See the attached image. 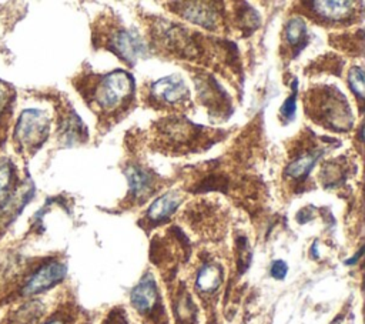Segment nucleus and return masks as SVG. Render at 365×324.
Instances as JSON below:
<instances>
[{"label": "nucleus", "instance_id": "f257e3e1", "mask_svg": "<svg viewBox=\"0 0 365 324\" xmlns=\"http://www.w3.org/2000/svg\"><path fill=\"white\" fill-rule=\"evenodd\" d=\"M77 88L88 106L98 114L100 123H117L135 98L134 77L125 70L90 76Z\"/></svg>", "mask_w": 365, "mask_h": 324}, {"label": "nucleus", "instance_id": "a211bd4d", "mask_svg": "<svg viewBox=\"0 0 365 324\" xmlns=\"http://www.w3.org/2000/svg\"><path fill=\"white\" fill-rule=\"evenodd\" d=\"M13 183H14V167L9 160L1 158L0 160V203L6 201L7 196L11 191Z\"/></svg>", "mask_w": 365, "mask_h": 324}, {"label": "nucleus", "instance_id": "20e7f679", "mask_svg": "<svg viewBox=\"0 0 365 324\" xmlns=\"http://www.w3.org/2000/svg\"><path fill=\"white\" fill-rule=\"evenodd\" d=\"M50 131V117L47 113L30 108L24 110L16 123L14 128V143L19 146L20 151L29 154L34 153L48 137Z\"/></svg>", "mask_w": 365, "mask_h": 324}, {"label": "nucleus", "instance_id": "412c9836", "mask_svg": "<svg viewBox=\"0 0 365 324\" xmlns=\"http://www.w3.org/2000/svg\"><path fill=\"white\" fill-rule=\"evenodd\" d=\"M271 277L275 280H284L288 273V265L284 260H275L271 264Z\"/></svg>", "mask_w": 365, "mask_h": 324}, {"label": "nucleus", "instance_id": "4468645a", "mask_svg": "<svg viewBox=\"0 0 365 324\" xmlns=\"http://www.w3.org/2000/svg\"><path fill=\"white\" fill-rule=\"evenodd\" d=\"M181 203H182V196L178 191L170 190L164 193L163 196L155 198L148 207L147 221L150 224H160L163 221H167L175 213V210L180 207Z\"/></svg>", "mask_w": 365, "mask_h": 324}, {"label": "nucleus", "instance_id": "39448f33", "mask_svg": "<svg viewBox=\"0 0 365 324\" xmlns=\"http://www.w3.org/2000/svg\"><path fill=\"white\" fill-rule=\"evenodd\" d=\"M150 106L157 108H185L191 104L190 90L185 81L178 76H167L150 86L148 90Z\"/></svg>", "mask_w": 365, "mask_h": 324}, {"label": "nucleus", "instance_id": "9b49d317", "mask_svg": "<svg viewBox=\"0 0 365 324\" xmlns=\"http://www.w3.org/2000/svg\"><path fill=\"white\" fill-rule=\"evenodd\" d=\"M125 177L128 183V197L134 203H144L145 198H150L155 193L157 177L151 170L140 164H130L125 167Z\"/></svg>", "mask_w": 365, "mask_h": 324}, {"label": "nucleus", "instance_id": "9d476101", "mask_svg": "<svg viewBox=\"0 0 365 324\" xmlns=\"http://www.w3.org/2000/svg\"><path fill=\"white\" fill-rule=\"evenodd\" d=\"M66 273L67 268L60 261H50L47 264H43L29 277L21 291L24 295L40 294L58 284L66 277Z\"/></svg>", "mask_w": 365, "mask_h": 324}, {"label": "nucleus", "instance_id": "1a4fd4ad", "mask_svg": "<svg viewBox=\"0 0 365 324\" xmlns=\"http://www.w3.org/2000/svg\"><path fill=\"white\" fill-rule=\"evenodd\" d=\"M180 6L178 13L185 20L192 21L210 31H217L222 24V17L220 9H217V3H175Z\"/></svg>", "mask_w": 365, "mask_h": 324}, {"label": "nucleus", "instance_id": "0eeeda50", "mask_svg": "<svg viewBox=\"0 0 365 324\" xmlns=\"http://www.w3.org/2000/svg\"><path fill=\"white\" fill-rule=\"evenodd\" d=\"M195 84L198 90V98L204 106L208 107L210 113L214 111L217 117H227L231 114L230 97L212 76L201 73L195 76Z\"/></svg>", "mask_w": 365, "mask_h": 324}, {"label": "nucleus", "instance_id": "7ed1b4c3", "mask_svg": "<svg viewBox=\"0 0 365 324\" xmlns=\"http://www.w3.org/2000/svg\"><path fill=\"white\" fill-rule=\"evenodd\" d=\"M212 133L215 131L194 124L181 116H170L161 120L155 130L161 150L168 148L173 153L197 151L204 148L205 143L211 146L214 143Z\"/></svg>", "mask_w": 365, "mask_h": 324}, {"label": "nucleus", "instance_id": "aec40b11", "mask_svg": "<svg viewBox=\"0 0 365 324\" xmlns=\"http://www.w3.org/2000/svg\"><path fill=\"white\" fill-rule=\"evenodd\" d=\"M297 87H298V80L294 79L291 96L284 101V104H282L281 108H279L281 114H282L287 120H292L294 116H295V110H297V91H298Z\"/></svg>", "mask_w": 365, "mask_h": 324}, {"label": "nucleus", "instance_id": "f03ea898", "mask_svg": "<svg viewBox=\"0 0 365 324\" xmlns=\"http://www.w3.org/2000/svg\"><path fill=\"white\" fill-rule=\"evenodd\" d=\"M305 111L315 123L334 131H348L354 124V116L345 96L335 86L311 90L305 96Z\"/></svg>", "mask_w": 365, "mask_h": 324}, {"label": "nucleus", "instance_id": "6e6552de", "mask_svg": "<svg viewBox=\"0 0 365 324\" xmlns=\"http://www.w3.org/2000/svg\"><path fill=\"white\" fill-rule=\"evenodd\" d=\"M308 10L321 23L349 24L355 19V4L352 1H309Z\"/></svg>", "mask_w": 365, "mask_h": 324}, {"label": "nucleus", "instance_id": "dca6fc26", "mask_svg": "<svg viewBox=\"0 0 365 324\" xmlns=\"http://www.w3.org/2000/svg\"><path fill=\"white\" fill-rule=\"evenodd\" d=\"M222 280V270L217 264H205L195 277V287L201 293H214Z\"/></svg>", "mask_w": 365, "mask_h": 324}, {"label": "nucleus", "instance_id": "ddd939ff", "mask_svg": "<svg viewBox=\"0 0 365 324\" xmlns=\"http://www.w3.org/2000/svg\"><path fill=\"white\" fill-rule=\"evenodd\" d=\"M324 153L322 148H318L315 146L304 147L297 151V156L289 161V164L284 170V177L288 180H294L298 183L305 181L308 178L312 167Z\"/></svg>", "mask_w": 365, "mask_h": 324}, {"label": "nucleus", "instance_id": "4be33fe9", "mask_svg": "<svg viewBox=\"0 0 365 324\" xmlns=\"http://www.w3.org/2000/svg\"><path fill=\"white\" fill-rule=\"evenodd\" d=\"M44 324H66V321L61 320V318H51V320L46 321Z\"/></svg>", "mask_w": 365, "mask_h": 324}, {"label": "nucleus", "instance_id": "f3484780", "mask_svg": "<svg viewBox=\"0 0 365 324\" xmlns=\"http://www.w3.org/2000/svg\"><path fill=\"white\" fill-rule=\"evenodd\" d=\"M14 96V88L4 81H0V146L4 140L3 133H7L9 121L13 114Z\"/></svg>", "mask_w": 365, "mask_h": 324}, {"label": "nucleus", "instance_id": "423d86ee", "mask_svg": "<svg viewBox=\"0 0 365 324\" xmlns=\"http://www.w3.org/2000/svg\"><path fill=\"white\" fill-rule=\"evenodd\" d=\"M108 30H103L101 43L106 49L118 56L128 66H134L138 57L144 54V43L140 36L120 24L108 23Z\"/></svg>", "mask_w": 365, "mask_h": 324}, {"label": "nucleus", "instance_id": "f8f14e48", "mask_svg": "<svg viewBox=\"0 0 365 324\" xmlns=\"http://www.w3.org/2000/svg\"><path fill=\"white\" fill-rule=\"evenodd\" d=\"M130 303L141 315H150L160 307L158 285L151 274H145L131 290Z\"/></svg>", "mask_w": 365, "mask_h": 324}, {"label": "nucleus", "instance_id": "6ab92c4d", "mask_svg": "<svg viewBox=\"0 0 365 324\" xmlns=\"http://www.w3.org/2000/svg\"><path fill=\"white\" fill-rule=\"evenodd\" d=\"M348 83L352 93L356 96L358 101L364 100V70L361 66H354L348 74Z\"/></svg>", "mask_w": 365, "mask_h": 324}, {"label": "nucleus", "instance_id": "2eb2a0df", "mask_svg": "<svg viewBox=\"0 0 365 324\" xmlns=\"http://www.w3.org/2000/svg\"><path fill=\"white\" fill-rule=\"evenodd\" d=\"M284 37H285L287 46L291 49L292 57L298 56L299 51L308 44L305 21L301 17L289 19L284 29Z\"/></svg>", "mask_w": 365, "mask_h": 324}]
</instances>
